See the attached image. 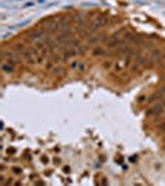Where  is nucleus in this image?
I'll list each match as a JSON object with an SVG mask.
<instances>
[{
  "label": "nucleus",
  "instance_id": "obj_1",
  "mask_svg": "<svg viewBox=\"0 0 165 186\" xmlns=\"http://www.w3.org/2000/svg\"><path fill=\"white\" fill-rule=\"evenodd\" d=\"M18 54L19 52H16V51H4L3 57H4V60H8L11 63H19L21 60H20V56Z\"/></svg>",
  "mask_w": 165,
  "mask_h": 186
},
{
  "label": "nucleus",
  "instance_id": "obj_2",
  "mask_svg": "<svg viewBox=\"0 0 165 186\" xmlns=\"http://www.w3.org/2000/svg\"><path fill=\"white\" fill-rule=\"evenodd\" d=\"M45 30L49 31V32H55V31H59V24L56 20L54 19H49L45 21Z\"/></svg>",
  "mask_w": 165,
  "mask_h": 186
},
{
  "label": "nucleus",
  "instance_id": "obj_3",
  "mask_svg": "<svg viewBox=\"0 0 165 186\" xmlns=\"http://www.w3.org/2000/svg\"><path fill=\"white\" fill-rule=\"evenodd\" d=\"M75 21L80 27L87 26V16L85 14H80V15H77V16H75Z\"/></svg>",
  "mask_w": 165,
  "mask_h": 186
},
{
  "label": "nucleus",
  "instance_id": "obj_4",
  "mask_svg": "<svg viewBox=\"0 0 165 186\" xmlns=\"http://www.w3.org/2000/svg\"><path fill=\"white\" fill-rule=\"evenodd\" d=\"M1 70L4 73H11V72H14V63H11L9 61H5L1 65Z\"/></svg>",
  "mask_w": 165,
  "mask_h": 186
},
{
  "label": "nucleus",
  "instance_id": "obj_5",
  "mask_svg": "<svg viewBox=\"0 0 165 186\" xmlns=\"http://www.w3.org/2000/svg\"><path fill=\"white\" fill-rule=\"evenodd\" d=\"M59 31H60V34H62V32H68V31H70V23H68V21H65V20H62V21L59 24Z\"/></svg>",
  "mask_w": 165,
  "mask_h": 186
},
{
  "label": "nucleus",
  "instance_id": "obj_6",
  "mask_svg": "<svg viewBox=\"0 0 165 186\" xmlns=\"http://www.w3.org/2000/svg\"><path fill=\"white\" fill-rule=\"evenodd\" d=\"M164 103H158L157 106H154L150 111H149V114H159V113L163 112V108H164Z\"/></svg>",
  "mask_w": 165,
  "mask_h": 186
},
{
  "label": "nucleus",
  "instance_id": "obj_7",
  "mask_svg": "<svg viewBox=\"0 0 165 186\" xmlns=\"http://www.w3.org/2000/svg\"><path fill=\"white\" fill-rule=\"evenodd\" d=\"M161 56H163V55L160 54V51H159V50H155V51H153L150 60H152L153 62H158V61H160Z\"/></svg>",
  "mask_w": 165,
  "mask_h": 186
},
{
  "label": "nucleus",
  "instance_id": "obj_8",
  "mask_svg": "<svg viewBox=\"0 0 165 186\" xmlns=\"http://www.w3.org/2000/svg\"><path fill=\"white\" fill-rule=\"evenodd\" d=\"M107 54V51L103 49V47H96L93 50V55L94 56H104Z\"/></svg>",
  "mask_w": 165,
  "mask_h": 186
},
{
  "label": "nucleus",
  "instance_id": "obj_9",
  "mask_svg": "<svg viewBox=\"0 0 165 186\" xmlns=\"http://www.w3.org/2000/svg\"><path fill=\"white\" fill-rule=\"evenodd\" d=\"M86 70H87V65L85 62H78V65H77V71L83 73V72H86Z\"/></svg>",
  "mask_w": 165,
  "mask_h": 186
},
{
  "label": "nucleus",
  "instance_id": "obj_10",
  "mask_svg": "<svg viewBox=\"0 0 165 186\" xmlns=\"http://www.w3.org/2000/svg\"><path fill=\"white\" fill-rule=\"evenodd\" d=\"M112 66H114V65H113V62L109 61V60H107V61L103 62V68H104V70H111Z\"/></svg>",
  "mask_w": 165,
  "mask_h": 186
},
{
  "label": "nucleus",
  "instance_id": "obj_11",
  "mask_svg": "<svg viewBox=\"0 0 165 186\" xmlns=\"http://www.w3.org/2000/svg\"><path fill=\"white\" fill-rule=\"evenodd\" d=\"M52 72H54L55 75H59V73H61V72H62V68H61V67H55Z\"/></svg>",
  "mask_w": 165,
  "mask_h": 186
},
{
  "label": "nucleus",
  "instance_id": "obj_12",
  "mask_svg": "<svg viewBox=\"0 0 165 186\" xmlns=\"http://www.w3.org/2000/svg\"><path fill=\"white\" fill-rule=\"evenodd\" d=\"M138 63L140 65V66H145L147 65V60L145 58H139L138 60Z\"/></svg>",
  "mask_w": 165,
  "mask_h": 186
},
{
  "label": "nucleus",
  "instance_id": "obj_13",
  "mask_svg": "<svg viewBox=\"0 0 165 186\" xmlns=\"http://www.w3.org/2000/svg\"><path fill=\"white\" fill-rule=\"evenodd\" d=\"M160 65L165 68V55H163L161 56V58H160Z\"/></svg>",
  "mask_w": 165,
  "mask_h": 186
},
{
  "label": "nucleus",
  "instance_id": "obj_14",
  "mask_svg": "<svg viewBox=\"0 0 165 186\" xmlns=\"http://www.w3.org/2000/svg\"><path fill=\"white\" fill-rule=\"evenodd\" d=\"M139 66H140L139 63H138V65H134V66L132 67V71H133V72H137V71H138V68H139Z\"/></svg>",
  "mask_w": 165,
  "mask_h": 186
},
{
  "label": "nucleus",
  "instance_id": "obj_15",
  "mask_svg": "<svg viewBox=\"0 0 165 186\" xmlns=\"http://www.w3.org/2000/svg\"><path fill=\"white\" fill-rule=\"evenodd\" d=\"M70 171H71V168H70V166H65V168H63V173L68 174Z\"/></svg>",
  "mask_w": 165,
  "mask_h": 186
},
{
  "label": "nucleus",
  "instance_id": "obj_16",
  "mask_svg": "<svg viewBox=\"0 0 165 186\" xmlns=\"http://www.w3.org/2000/svg\"><path fill=\"white\" fill-rule=\"evenodd\" d=\"M14 173H16V174H20V173H21V169L19 170V168H14Z\"/></svg>",
  "mask_w": 165,
  "mask_h": 186
},
{
  "label": "nucleus",
  "instance_id": "obj_17",
  "mask_svg": "<svg viewBox=\"0 0 165 186\" xmlns=\"http://www.w3.org/2000/svg\"><path fill=\"white\" fill-rule=\"evenodd\" d=\"M160 129H161L163 132H165V122H164V123L161 124V125H160Z\"/></svg>",
  "mask_w": 165,
  "mask_h": 186
},
{
  "label": "nucleus",
  "instance_id": "obj_18",
  "mask_svg": "<svg viewBox=\"0 0 165 186\" xmlns=\"http://www.w3.org/2000/svg\"><path fill=\"white\" fill-rule=\"evenodd\" d=\"M144 98H145V97H144V96H142V97H140V98H139V99H138V101H139V102H140V103H142V102H144Z\"/></svg>",
  "mask_w": 165,
  "mask_h": 186
},
{
  "label": "nucleus",
  "instance_id": "obj_19",
  "mask_svg": "<svg viewBox=\"0 0 165 186\" xmlns=\"http://www.w3.org/2000/svg\"><path fill=\"white\" fill-rule=\"evenodd\" d=\"M37 3H39V4H40V3L42 4V3H45V0H37Z\"/></svg>",
  "mask_w": 165,
  "mask_h": 186
},
{
  "label": "nucleus",
  "instance_id": "obj_20",
  "mask_svg": "<svg viewBox=\"0 0 165 186\" xmlns=\"http://www.w3.org/2000/svg\"><path fill=\"white\" fill-rule=\"evenodd\" d=\"M163 80H164V81H165V75H164V76H163Z\"/></svg>",
  "mask_w": 165,
  "mask_h": 186
}]
</instances>
